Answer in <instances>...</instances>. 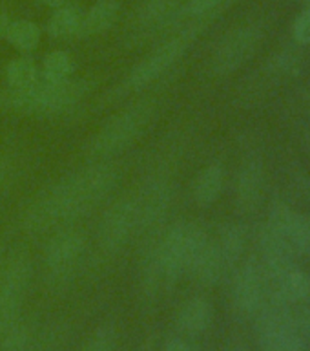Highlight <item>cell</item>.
<instances>
[{
  "mask_svg": "<svg viewBox=\"0 0 310 351\" xmlns=\"http://www.w3.org/2000/svg\"><path fill=\"white\" fill-rule=\"evenodd\" d=\"M214 320V307L205 296H192L179 307L175 326L186 337L205 333Z\"/></svg>",
  "mask_w": 310,
  "mask_h": 351,
  "instance_id": "obj_17",
  "label": "cell"
},
{
  "mask_svg": "<svg viewBox=\"0 0 310 351\" xmlns=\"http://www.w3.org/2000/svg\"><path fill=\"white\" fill-rule=\"evenodd\" d=\"M38 4H44V5H48V8H60V5H66V4H70L71 0H37Z\"/></svg>",
  "mask_w": 310,
  "mask_h": 351,
  "instance_id": "obj_34",
  "label": "cell"
},
{
  "mask_svg": "<svg viewBox=\"0 0 310 351\" xmlns=\"http://www.w3.org/2000/svg\"><path fill=\"white\" fill-rule=\"evenodd\" d=\"M201 27V24H188L179 33H174L172 37L159 43L144 59L139 60L131 68L122 82V90L125 92H141L157 79H161L186 53V49L196 40Z\"/></svg>",
  "mask_w": 310,
  "mask_h": 351,
  "instance_id": "obj_4",
  "label": "cell"
},
{
  "mask_svg": "<svg viewBox=\"0 0 310 351\" xmlns=\"http://www.w3.org/2000/svg\"><path fill=\"white\" fill-rule=\"evenodd\" d=\"M4 81L8 90H26L40 81V70L35 60L22 55L11 59L4 68Z\"/></svg>",
  "mask_w": 310,
  "mask_h": 351,
  "instance_id": "obj_23",
  "label": "cell"
},
{
  "mask_svg": "<svg viewBox=\"0 0 310 351\" xmlns=\"http://www.w3.org/2000/svg\"><path fill=\"white\" fill-rule=\"evenodd\" d=\"M290 324L296 329V333L310 344V304L292 306L290 309Z\"/></svg>",
  "mask_w": 310,
  "mask_h": 351,
  "instance_id": "obj_28",
  "label": "cell"
},
{
  "mask_svg": "<svg viewBox=\"0 0 310 351\" xmlns=\"http://www.w3.org/2000/svg\"><path fill=\"white\" fill-rule=\"evenodd\" d=\"M188 234L190 221H177L153 238L155 256L166 289L181 278V274H185L188 262Z\"/></svg>",
  "mask_w": 310,
  "mask_h": 351,
  "instance_id": "obj_9",
  "label": "cell"
},
{
  "mask_svg": "<svg viewBox=\"0 0 310 351\" xmlns=\"http://www.w3.org/2000/svg\"><path fill=\"white\" fill-rule=\"evenodd\" d=\"M267 223L283 236L296 256L310 258V218L294 210L285 199L276 197L268 208Z\"/></svg>",
  "mask_w": 310,
  "mask_h": 351,
  "instance_id": "obj_13",
  "label": "cell"
},
{
  "mask_svg": "<svg viewBox=\"0 0 310 351\" xmlns=\"http://www.w3.org/2000/svg\"><path fill=\"white\" fill-rule=\"evenodd\" d=\"M82 22V11L73 4L60 5L55 8L46 26V32L51 38L66 40V38L79 37Z\"/></svg>",
  "mask_w": 310,
  "mask_h": 351,
  "instance_id": "obj_22",
  "label": "cell"
},
{
  "mask_svg": "<svg viewBox=\"0 0 310 351\" xmlns=\"http://www.w3.org/2000/svg\"><path fill=\"white\" fill-rule=\"evenodd\" d=\"M5 256H8V252L4 251V245H2V241H0V273H2V267H4Z\"/></svg>",
  "mask_w": 310,
  "mask_h": 351,
  "instance_id": "obj_35",
  "label": "cell"
},
{
  "mask_svg": "<svg viewBox=\"0 0 310 351\" xmlns=\"http://www.w3.org/2000/svg\"><path fill=\"white\" fill-rule=\"evenodd\" d=\"M120 13V4L117 0H97L90 5L86 13H82L81 32L79 37H97L114 27Z\"/></svg>",
  "mask_w": 310,
  "mask_h": 351,
  "instance_id": "obj_19",
  "label": "cell"
},
{
  "mask_svg": "<svg viewBox=\"0 0 310 351\" xmlns=\"http://www.w3.org/2000/svg\"><path fill=\"white\" fill-rule=\"evenodd\" d=\"M292 37L298 44L309 46L310 44V5L301 10L292 24Z\"/></svg>",
  "mask_w": 310,
  "mask_h": 351,
  "instance_id": "obj_29",
  "label": "cell"
},
{
  "mask_svg": "<svg viewBox=\"0 0 310 351\" xmlns=\"http://www.w3.org/2000/svg\"><path fill=\"white\" fill-rule=\"evenodd\" d=\"M92 90V82L84 79H66L48 82L40 79L26 90H0V110L22 115L64 114L77 106Z\"/></svg>",
  "mask_w": 310,
  "mask_h": 351,
  "instance_id": "obj_2",
  "label": "cell"
},
{
  "mask_svg": "<svg viewBox=\"0 0 310 351\" xmlns=\"http://www.w3.org/2000/svg\"><path fill=\"white\" fill-rule=\"evenodd\" d=\"M301 351H310V348H309V346H307V348H303V350H301Z\"/></svg>",
  "mask_w": 310,
  "mask_h": 351,
  "instance_id": "obj_37",
  "label": "cell"
},
{
  "mask_svg": "<svg viewBox=\"0 0 310 351\" xmlns=\"http://www.w3.org/2000/svg\"><path fill=\"white\" fill-rule=\"evenodd\" d=\"M163 351H197L194 346L188 342L183 337H170L166 342H164Z\"/></svg>",
  "mask_w": 310,
  "mask_h": 351,
  "instance_id": "obj_32",
  "label": "cell"
},
{
  "mask_svg": "<svg viewBox=\"0 0 310 351\" xmlns=\"http://www.w3.org/2000/svg\"><path fill=\"white\" fill-rule=\"evenodd\" d=\"M71 73H73V59L68 51L55 49L44 57L40 79L48 82H62L71 79Z\"/></svg>",
  "mask_w": 310,
  "mask_h": 351,
  "instance_id": "obj_25",
  "label": "cell"
},
{
  "mask_svg": "<svg viewBox=\"0 0 310 351\" xmlns=\"http://www.w3.org/2000/svg\"><path fill=\"white\" fill-rule=\"evenodd\" d=\"M117 328L112 322L101 324L88 335V339L82 342L79 351H115L117 344Z\"/></svg>",
  "mask_w": 310,
  "mask_h": 351,
  "instance_id": "obj_27",
  "label": "cell"
},
{
  "mask_svg": "<svg viewBox=\"0 0 310 351\" xmlns=\"http://www.w3.org/2000/svg\"><path fill=\"white\" fill-rule=\"evenodd\" d=\"M263 186H265V170L261 159L252 156L246 158L240 167L235 178V205L243 214L254 213L261 202Z\"/></svg>",
  "mask_w": 310,
  "mask_h": 351,
  "instance_id": "obj_15",
  "label": "cell"
},
{
  "mask_svg": "<svg viewBox=\"0 0 310 351\" xmlns=\"http://www.w3.org/2000/svg\"><path fill=\"white\" fill-rule=\"evenodd\" d=\"M13 172L15 170H13L11 159L5 154L0 152V191L10 185V181L13 180Z\"/></svg>",
  "mask_w": 310,
  "mask_h": 351,
  "instance_id": "obj_31",
  "label": "cell"
},
{
  "mask_svg": "<svg viewBox=\"0 0 310 351\" xmlns=\"http://www.w3.org/2000/svg\"><path fill=\"white\" fill-rule=\"evenodd\" d=\"M259 40H261V32L254 24L240 26L227 33L214 49L210 60L212 73L224 77L240 70L256 51Z\"/></svg>",
  "mask_w": 310,
  "mask_h": 351,
  "instance_id": "obj_10",
  "label": "cell"
},
{
  "mask_svg": "<svg viewBox=\"0 0 310 351\" xmlns=\"http://www.w3.org/2000/svg\"><path fill=\"white\" fill-rule=\"evenodd\" d=\"M257 245L261 252L259 263H261L263 273L267 276V282H274L285 271H289L290 267L296 265L294 251L290 249L283 236L276 229H272L267 221L257 230Z\"/></svg>",
  "mask_w": 310,
  "mask_h": 351,
  "instance_id": "obj_14",
  "label": "cell"
},
{
  "mask_svg": "<svg viewBox=\"0 0 310 351\" xmlns=\"http://www.w3.org/2000/svg\"><path fill=\"white\" fill-rule=\"evenodd\" d=\"M172 199H174V185L170 176L166 172L150 176L133 196L137 216L135 236L146 241L161 234L164 230V219L168 218Z\"/></svg>",
  "mask_w": 310,
  "mask_h": 351,
  "instance_id": "obj_5",
  "label": "cell"
},
{
  "mask_svg": "<svg viewBox=\"0 0 310 351\" xmlns=\"http://www.w3.org/2000/svg\"><path fill=\"white\" fill-rule=\"evenodd\" d=\"M307 192H309V197H310V185L307 186Z\"/></svg>",
  "mask_w": 310,
  "mask_h": 351,
  "instance_id": "obj_38",
  "label": "cell"
},
{
  "mask_svg": "<svg viewBox=\"0 0 310 351\" xmlns=\"http://www.w3.org/2000/svg\"><path fill=\"white\" fill-rule=\"evenodd\" d=\"M223 2H227V0H188L185 8H183V15L201 19V16L218 10Z\"/></svg>",
  "mask_w": 310,
  "mask_h": 351,
  "instance_id": "obj_30",
  "label": "cell"
},
{
  "mask_svg": "<svg viewBox=\"0 0 310 351\" xmlns=\"http://www.w3.org/2000/svg\"><path fill=\"white\" fill-rule=\"evenodd\" d=\"M216 245L219 249V254L223 258V263L227 271L235 267L241 262L243 251L246 245V229L237 221L224 223L219 229V236L216 240Z\"/></svg>",
  "mask_w": 310,
  "mask_h": 351,
  "instance_id": "obj_21",
  "label": "cell"
},
{
  "mask_svg": "<svg viewBox=\"0 0 310 351\" xmlns=\"http://www.w3.org/2000/svg\"><path fill=\"white\" fill-rule=\"evenodd\" d=\"M224 273H227V267H224L223 258L219 254L216 240L212 238L194 254L186 267V274H190V278L201 287L218 285Z\"/></svg>",
  "mask_w": 310,
  "mask_h": 351,
  "instance_id": "obj_16",
  "label": "cell"
},
{
  "mask_svg": "<svg viewBox=\"0 0 310 351\" xmlns=\"http://www.w3.org/2000/svg\"><path fill=\"white\" fill-rule=\"evenodd\" d=\"M119 180V170L109 161H92L44 186L22 210L21 225L29 236L64 229L88 216L109 196Z\"/></svg>",
  "mask_w": 310,
  "mask_h": 351,
  "instance_id": "obj_1",
  "label": "cell"
},
{
  "mask_svg": "<svg viewBox=\"0 0 310 351\" xmlns=\"http://www.w3.org/2000/svg\"><path fill=\"white\" fill-rule=\"evenodd\" d=\"M272 293L290 306H300L310 302V274L298 265L285 271L281 276L270 282Z\"/></svg>",
  "mask_w": 310,
  "mask_h": 351,
  "instance_id": "obj_18",
  "label": "cell"
},
{
  "mask_svg": "<svg viewBox=\"0 0 310 351\" xmlns=\"http://www.w3.org/2000/svg\"><path fill=\"white\" fill-rule=\"evenodd\" d=\"M86 249L88 240L81 230L70 227L55 230L44 247L42 256L44 271L48 274L49 284L62 287L73 276Z\"/></svg>",
  "mask_w": 310,
  "mask_h": 351,
  "instance_id": "obj_7",
  "label": "cell"
},
{
  "mask_svg": "<svg viewBox=\"0 0 310 351\" xmlns=\"http://www.w3.org/2000/svg\"><path fill=\"white\" fill-rule=\"evenodd\" d=\"M309 103H310V92H309Z\"/></svg>",
  "mask_w": 310,
  "mask_h": 351,
  "instance_id": "obj_39",
  "label": "cell"
},
{
  "mask_svg": "<svg viewBox=\"0 0 310 351\" xmlns=\"http://www.w3.org/2000/svg\"><path fill=\"white\" fill-rule=\"evenodd\" d=\"M10 22H11V19H10V15H8V11L0 8V40L5 37V32H8Z\"/></svg>",
  "mask_w": 310,
  "mask_h": 351,
  "instance_id": "obj_33",
  "label": "cell"
},
{
  "mask_svg": "<svg viewBox=\"0 0 310 351\" xmlns=\"http://www.w3.org/2000/svg\"><path fill=\"white\" fill-rule=\"evenodd\" d=\"M305 145H307V148H309V152H310V134H307V136H305Z\"/></svg>",
  "mask_w": 310,
  "mask_h": 351,
  "instance_id": "obj_36",
  "label": "cell"
},
{
  "mask_svg": "<svg viewBox=\"0 0 310 351\" xmlns=\"http://www.w3.org/2000/svg\"><path fill=\"white\" fill-rule=\"evenodd\" d=\"M35 339V329L24 317L11 326L0 340V351H29Z\"/></svg>",
  "mask_w": 310,
  "mask_h": 351,
  "instance_id": "obj_26",
  "label": "cell"
},
{
  "mask_svg": "<svg viewBox=\"0 0 310 351\" xmlns=\"http://www.w3.org/2000/svg\"><path fill=\"white\" fill-rule=\"evenodd\" d=\"M155 115V101L142 99L126 106L97 130L86 145V156L92 161H108L117 154L125 152L142 136Z\"/></svg>",
  "mask_w": 310,
  "mask_h": 351,
  "instance_id": "obj_3",
  "label": "cell"
},
{
  "mask_svg": "<svg viewBox=\"0 0 310 351\" xmlns=\"http://www.w3.org/2000/svg\"><path fill=\"white\" fill-rule=\"evenodd\" d=\"M267 276L261 263L248 258L240 263L232 278V306L241 317H254L267 296Z\"/></svg>",
  "mask_w": 310,
  "mask_h": 351,
  "instance_id": "obj_11",
  "label": "cell"
},
{
  "mask_svg": "<svg viewBox=\"0 0 310 351\" xmlns=\"http://www.w3.org/2000/svg\"><path fill=\"white\" fill-rule=\"evenodd\" d=\"M183 16L179 0H146L131 16V38L144 43L146 38L172 29Z\"/></svg>",
  "mask_w": 310,
  "mask_h": 351,
  "instance_id": "obj_12",
  "label": "cell"
},
{
  "mask_svg": "<svg viewBox=\"0 0 310 351\" xmlns=\"http://www.w3.org/2000/svg\"><path fill=\"white\" fill-rule=\"evenodd\" d=\"M33 265L26 251L8 252L0 273V340L22 317V304L31 284Z\"/></svg>",
  "mask_w": 310,
  "mask_h": 351,
  "instance_id": "obj_6",
  "label": "cell"
},
{
  "mask_svg": "<svg viewBox=\"0 0 310 351\" xmlns=\"http://www.w3.org/2000/svg\"><path fill=\"white\" fill-rule=\"evenodd\" d=\"M40 38H42V32L35 22L18 19V21L10 22L4 40H8L16 51L26 55L31 53L33 49H37V46L40 44Z\"/></svg>",
  "mask_w": 310,
  "mask_h": 351,
  "instance_id": "obj_24",
  "label": "cell"
},
{
  "mask_svg": "<svg viewBox=\"0 0 310 351\" xmlns=\"http://www.w3.org/2000/svg\"><path fill=\"white\" fill-rule=\"evenodd\" d=\"M137 232V216L133 196L115 199L104 210L97 227V249L104 258L119 254Z\"/></svg>",
  "mask_w": 310,
  "mask_h": 351,
  "instance_id": "obj_8",
  "label": "cell"
},
{
  "mask_svg": "<svg viewBox=\"0 0 310 351\" xmlns=\"http://www.w3.org/2000/svg\"><path fill=\"white\" fill-rule=\"evenodd\" d=\"M224 186V169L221 163H210L199 170L192 185V197L197 207H210L221 196Z\"/></svg>",
  "mask_w": 310,
  "mask_h": 351,
  "instance_id": "obj_20",
  "label": "cell"
}]
</instances>
